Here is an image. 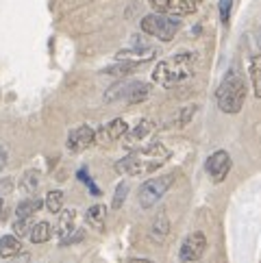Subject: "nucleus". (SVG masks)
Listing matches in <instances>:
<instances>
[{
    "mask_svg": "<svg viewBox=\"0 0 261 263\" xmlns=\"http://www.w3.org/2000/svg\"><path fill=\"white\" fill-rule=\"evenodd\" d=\"M7 148L5 146H0V170H5V165H7Z\"/></svg>",
    "mask_w": 261,
    "mask_h": 263,
    "instance_id": "nucleus-30",
    "label": "nucleus"
},
{
    "mask_svg": "<svg viewBox=\"0 0 261 263\" xmlns=\"http://www.w3.org/2000/svg\"><path fill=\"white\" fill-rule=\"evenodd\" d=\"M29 237H31L33 243H44V241H48V239L52 237V227H50L48 222H37V224H33Z\"/></svg>",
    "mask_w": 261,
    "mask_h": 263,
    "instance_id": "nucleus-17",
    "label": "nucleus"
},
{
    "mask_svg": "<svg viewBox=\"0 0 261 263\" xmlns=\"http://www.w3.org/2000/svg\"><path fill=\"white\" fill-rule=\"evenodd\" d=\"M74 235H65V237H61V246H68V243H77L81 241L85 235H83V231H72Z\"/></svg>",
    "mask_w": 261,
    "mask_h": 263,
    "instance_id": "nucleus-28",
    "label": "nucleus"
},
{
    "mask_svg": "<svg viewBox=\"0 0 261 263\" xmlns=\"http://www.w3.org/2000/svg\"><path fill=\"white\" fill-rule=\"evenodd\" d=\"M126 194H128V183H120V185L116 187L114 202H111V206H114V209H120V206L124 204V200H126Z\"/></svg>",
    "mask_w": 261,
    "mask_h": 263,
    "instance_id": "nucleus-24",
    "label": "nucleus"
},
{
    "mask_svg": "<svg viewBox=\"0 0 261 263\" xmlns=\"http://www.w3.org/2000/svg\"><path fill=\"white\" fill-rule=\"evenodd\" d=\"M220 22L222 24H229L231 20V9H233V0H220Z\"/></svg>",
    "mask_w": 261,
    "mask_h": 263,
    "instance_id": "nucleus-26",
    "label": "nucleus"
},
{
    "mask_svg": "<svg viewBox=\"0 0 261 263\" xmlns=\"http://www.w3.org/2000/svg\"><path fill=\"white\" fill-rule=\"evenodd\" d=\"M79 176L83 178V181H85V185L89 187L91 192H94V194H98V187H96V185H94V181H91V178H89V176L85 174V170H81V172H79Z\"/></svg>",
    "mask_w": 261,
    "mask_h": 263,
    "instance_id": "nucleus-29",
    "label": "nucleus"
},
{
    "mask_svg": "<svg viewBox=\"0 0 261 263\" xmlns=\"http://www.w3.org/2000/svg\"><path fill=\"white\" fill-rule=\"evenodd\" d=\"M250 79H253V87H255V93L257 98H261V54H255L250 59Z\"/></svg>",
    "mask_w": 261,
    "mask_h": 263,
    "instance_id": "nucleus-21",
    "label": "nucleus"
},
{
    "mask_svg": "<svg viewBox=\"0 0 261 263\" xmlns=\"http://www.w3.org/2000/svg\"><path fill=\"white\" fill-rule=\"evenodd\" d=\"M40 183H42V174L37 170H26L22 174V181H20V187L24 192L29 194H35L37 190H40Z\"/></svg>",
    "mask_w": 261,
    "mask_h": 263,
    "instance_id": "nucleus-20",
    "label": "nucleus"
},
{
    "mask_svg": "<svg viewBox=\"0 0 261 263\" xmlns=\"http://www.w3.org/2000/svg\"><path fill=\"white\" fill-rule=\"evenodd\" d=\"M85 220L87 224L94 231L102 233L105 231V220H107V206L105 204H94V206H89L87 213H85Z\"/></svg>",
    "mask_w": 261,
    "mask_h": 263,
    "instance_id": "nucleus-11",
    "label": "nucleus"
},
{
    "mask_svg": "<svg viewBox=\"0 0 261 263\" xmlns=\"http://www.w3.org/2000/svg\"><path fill=\"white\" fill-rule=\"evenodd\" d=\"M139 26H142V31L146 35H153L161 42H170V40H174V35L179 33L181 22L176 20V17L163 15V13H151L144 17Z\"/></svg>",
    "mask_w": 261,
    "mask_h": 263,
    "instance_id": "nucleus-4",
    "label": "nucleus"
},
{
    "mask_svg": "<svg viewBox=\"0 0 261 263\" xmlns=\"http://www.w3.org/2000/svg\"><path fill=\"white\" fill-rule=\"evenodd\" d=\"M204 250H207V237H204V233H192L181 243L179 257L183 263H194L204 255Z\"/></svg>",
    "mask_w": 261,
    "mask_h": 263,
    "instance_id": "nucleus-7",
    "label": "nucleus"
},
{
    "mask_svg": "<svg viewBox=\"0 0 261 263\" xmlns=\"http://www.w3.org/2000/svg\"><path fill=\"white\" fill-rule=\"evenodd\" d=\"M207 172L213 178V183H222L231 172V155L227 150H216L209 159H207Z\"/></svg>",
    "mask_w": 261,
    "mask_h": 263,
    "instance_id": "nucleus-8",
    "label": "nucleus"
},
{
    "mask_svg": "<svg viewBox=\"0 0 261 263\" xmlns=\"http://www.w3.org/2000/svg\"><path fill=\"white\" fill-rule=\"evenodd\" d=\"M63 206V192H50L46 196V209L50 213H59Z\"/></svg>",
    "mask_w": 261,
    "mask_h": 263,
    "instance_id": "nucleus-23",
    "label": "nucleus"
},
{
    "mask_svg": "<svg viewBox=\"0 0 261 263\" xmlns=\"http://www.w3.org/2000/svg\"><path fill=\"white\" fill-rule=\"evenodd\" d=\"M13 263H29V255H20V252H17Z\"/></svg>",
    "mask_w": 261,
    "mask_h": 263,
    "instance_id": "nucleus-31",
    "label": "nucleus"
},
{
    "mask_svg": "<svg viewBox=\"0 0 261 263\" xmlns=\"http://www.w3.org/2000/svg\"><path fill=\"white\" fill-rule=\"evenodd\" d=\"M22 252V241L15 235H3L0 237V257H15Z\"/></svg>",
    "mask_w": 261,
    "mask_h": 263,
    "instance_id": "nucleus-13",
    "label": "nucleus"
},
{
    "mask_svg": "<svg viewBox=\"0 0 261 263\" xmlns=\"http://www.w3.org/2000/svg\"><path fill=\"white\" fill-rule=\"evenodd\" d=\"M167 157H170V150L163 144L159 142L146 144L142 148H135L124 159H120L116 163V172L124 176H142L148 172H155L157 167H161Z\"/></svg>",
    "mask_w": 261,
    "mask_h": 263,
    "instance_id": "nucleus-1",
    "label": "nucleus"
},
{
    "mask_svg": "<svg viewBox=\"0 0 261 263\" xmlns=\"http://www.w3.org/2000/svg\"><path fill=\"white\" fill-rule=\"evenodd\" d=\"M174 183V174H165V176H157V178H151L146 181L137 192V198H139V206L144 209H151L163 198V194L170 190Z\"/></svg>",
    "mask_w": 261,
    "mask_h": 263,
    "instance_id": "nucleus-5",
    "label": "nucleus"
},
{
    "mask_svg": "<svg viewBox=\"0 0 261 263\" xmlns=\"http://www.w3.org/2000/svg\"><path fill=\"white\" fill-rule=\"evenodd\" d=\"M244 98H246V83L237 72V68H231L225 81L216 89V102L220 111H225V114H239L241 107H244Z\"/></svg>",
    "mask_w": 261,
    "mask_h": 263,
    "instance_id": "nucleus-3",
    "label": "nucleus"
},
{
    "mask_svg": "<svg viewBox=\"0 0 261 263\" xmlns=\"http://www.w3.org/2000/svg\"><path fill=\"white\" fill-rule=\"evenodd\" d=\"M126 122L124 120H114V122H109V126L102 128V133H100V139L102 142H118V139H122L126 135Z\"/></svg>",
    "mask_w": 261,
    "mask_h": 263,
    "instance_id": "nucleus-12",
    "label": "nucleus"
},
{
    "mask_svg": "<svg viewBox=\"0 0 261 263\" xmlns=\"http://www.w3.org/2000/svg\"><path fill=\"white\" fill-rule=\"evenodd\" d=\"M167 233H170V222H167V215H165V211H161V213L155 218V222H153L151 237H153L155 241H163Z\"/></svg>",
    "mask_w": 261,
    "mask_h": 263,
    "instance_id": "nucleus-14",
    "label": "nucleus"
},
{
    "mask_svg": "<svg viewBox=\"0 0 261 263\" xmlns=\"http://www.w3.org/2000/svg\"><path fill=\"white\" fill-rule=\"evenodd\" d=\"M153 133H155L153 120H139L135 128L126 130V135H124V148H130V150L142 148L144 142H146V139L151 137Z\"/></svg>",
    "mask_w": 261,
    "mask_h": 263,
    "instance_id": "nucleus-9",
    "label": "nucleus"
},
{
    "mask_svg": "<svg viewBox=\"0 0 261 263\" xmlns=\"http://www.w3.org/2000/svg\"><path fill=\"white\" fill-rule=\"evenodd\" d=\"M31 229H33L31 218H17V222L13 224V233L15 235H29Z\"/></svg>",
    "mask_w": 261,
    "mask_h": 263,
    "instance_id": "nucleus-25",
    "label": "nucleus"
},
{
    "mask_svg": "<svg viewBox=\"0 0 261 263\" xmlns=\"http://www.w3.org/2000/svg\"><path fill=\"white\" fill-rule=\"evenodd\" d=\"M42 206H44L42 198H26V200H22L20 204H17L15 215H17V218H33V215L40 211Z\"/></svg>",
    "mask_w": 261,
    "mask_h": 263,
    "instance_id": "nucleus-15",
    "label": "nucleus"
},
{
    "mask_svg": "<svg viewBox=\"0 0 261 263\" xmlns=\"http://www.w3.org/2000/svg\"><path fill=\"white\" fill-rule=\"evenodd\" d=\"M157 13H163V15H170V17H183V15H190L196 13L200 0H148Z\"/></svg>",
    "mask_w": 261,
    "mask_h": 263,
    "instance_id": "nucleus-6",
    "label": "nucleus"
},
{
    "mask_svg": "<svg viewBox=\"0 0 261 263\" xmlns=\"http://www.w3.org/2000/svg\"><path fill=\"white\" fill-rule=\"evenodd\" d=\"M139 68V63H133V61H120L116 65L105 70V74H114V77H128L130 72H135Z\"/></svg>",
    "mask_w": 261,
    "mask_h": 263,
    "instance_id": "nucleus-22",
    "label": "nucleus"
},
{
    "mask_svg": "<svg viewBox=\"0 0 261 263\" xmlns=\"http://www.w3.org/2000/svg\"><path fill=\"white\" fill-rule=\"evenodd\" d=\"M0 220H5V215H3V200H0Z\"/></svg>",
    "mask_w": 261,
    "mask_h": 263,
    "instance_id": "nucleus-33",
    "label": "nucleus"
},
{
    "mask_svg": "<svg viewBox=\"0 0 261 263\" xmlns=\"http://www.w3.org/2000/svg\"><path fill=\"white\" fill-rule=\"evenodd\" d=\"M94 139H96V130L91 126H87V124L77 126L68 135V150L70 153H83L85 148L94 144Z\"/></svg>",
    "mask_w": 261,
    "mask_h": 263,
    "instance_id": "nucleus-10",
    "label": "nucleus"
},
{
    "mask_svg": "<svg viewBox=\"0 0 261 263\" xmlns=\"http://www.w3.org/2000/svg\"><path fill=\"white\" fill-rule=\"evenodd\" d=\"M74 220H77V213H74V209L59 211V222H57L59 237H65V235H70L74 231Z\"/></svg>",
    "mask_w": 261,
    "mask_h": 263,
    "instance_id": "nucleus-16",
    "label": "nucleus"
},
{
    "mask_svg": "<svg viewBox=\"0 0 261 263\" xmlns=\"http://www.w3.org/2000/svg\"><path fill=\"white\" fill-rule=\"evenodd\" d=\"M148 96H151V85H148V83H142V81H135L133 87H130V91H128L126 100L130 102V105H135V102L146 100Z\"/></svg>",
    "mask_w": 261,
    "mask_h": 263,
    "instance_id": "nucleus-18",
    "label": "nucleus"
},
{
    "mask_svg": "<svg viewBox=\"0 0 261 263\" xmlns=\"http://www.w3.org/2000/svg\"><path fill=\"white\" fill-rule=\"evenodd\" d=\"M13 192V178H3V181H0V198H5V196H9Z\"/></svg>",
    "mask_w": 261,
    "mask_h": 263,
    "instance_id": "nucleus-27",
    "label": "nucleus"
},
{
    "mask_svg": "<svg viewBox=\"0 0 261 263\" xmlns=\"http://www.w3.org/2000/svg\"><path fill=\"white\" fill-rule=\"evenodd\" d=\"M196 63H198V54L196 52L172 54L170 59H163L157 63V68L153 72V81L159 83L161 87H174L179 83L188 81L190 77H194Z\"/></svg>",
    "mask_w": 261,
    "mask_h": 263,
    "instance_id": "nucleus-2",
    "label": "nucleus"
},
{
    "mask_svg": "<svg viewBox=\"0 0 261 263\" xmlns=\"http://www.w3.org/2000/svg\"><path fill=\"white\" fill-rule=\"evenodd\" d=\"M257 37H259V46H261V26H259V33H257Z\"/></svg>",
    "mask_w": 261,
    "mask_h": 263,
    "instance_id": "nucleus-34",
    "label": "nucleus"
},
{
    "mask_svg": "<svg viewBox=\"0 0 261 263\" xmlns=\"http://www.w3.org/2000/svg\"><path fill=\"white\" fill-rule=\"evenodd\" d=\"M133 83H135V81L116 83L114 87H109V89H107L105 100H107V102H114V100H118V98H126V96H128V91H130V87H133Z\"/></svg>",
    "mask_w": 261,
    "mask_h": 263,
    "instance_id": "nucleus-19",
    "label": "nucleus"
},
{
    "mask_svg": "<svg viewBox=\"0 0 261 263\" xmlns=\"http://www.w3.org/2000/svg\"><path fill=\"white\" fill-rule=\"evenodd\" d=\"M130 263H153V261H148V259H133Z\"/></svg>",
    "mask_w": 261,
    "mask_h": 263,
    "instance_id": "nucleus-32",
    "label": "nucleus"
}]
</instances>
